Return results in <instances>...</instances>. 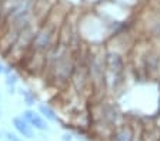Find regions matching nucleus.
<instances>
[{"label":"nucleus","instance_id":"obj_1","mask_svg":"<svg viewBox=\"0 0 160 141\" xmlns=\"http://www.w3.org/2000/svg\"><path fill=\"white\" fill-rule=\"evenodd\" d=\"M23 118L34 128V130H39V131H47V130H49L47 120L42 114H40V113H37V111L26 110L23 113Z\"/></svg>","mask_w":160,"mask_h":141},{"label":"nucleus","instance_id":"obj_2","mask_svg":"<svg viewBox=\"0 0 160 141\" xmlns=\"http://www.w3.org/2000/svg\"><path fill=\"white\" fill-rule=\"evenodd\" d=\"M12 124H13L14 130L17 131V134L23 138H33L34 137V130L33 127L27 123L23 118V115H19V117H14L12 120Z\"/></svg>","mask_w":160,"mask_h":141},{"label":"nucleus","instance_id":"obj_3","mask_svg":"<svg viewBox=\"0 0 160 141\" xmlns=\"http://www.w3.org/2000/svg\"><path fill=\"white\" fill-rule=\"evenodd\" d=\"M39 113L46 118L47 121H53V123H57L59 121V117H57V113L50 107L46 103H40L39 104Z\"/></svg>","mask_w":160,"mask_h":141},{"label":"nucleus","instance_id":"obj_4","mask_svg":"<svg viewBox=\"0 0 160 141\" xmlns=\"http://www.w3.org/2000/svg\"><path fill=\"white\" fill-rule=\"evenodd\" d=\"M4 77H6V86L9 88V93H14V87L17 84V74L14 73V70H12L10 67H4Z\"/></svg>","mask_w":160,"mask_h":141},{"label":"nucleus","instance_id":"obj_5","mask_svg":"<svg viewBox=\"0 0 160 141\" xmlns=\"http://www.w3.org/2000/svg\"><path fill=\"white\" fill-rule=\"evenodd\" d=\"M20 94H22V97H23L24 103H26L27 106H34L37 103V97L34 96L33 91L26 90V88H22V90H20Z\"/></svg>","mask_w":160,"mask_h":141},{"label":"nucleus","instance_id":"obj_6","mask_svg":"<svg viewBox=\"0 0 160 141\" xmlns=\"http://www.w3.org/2000/svg\"><path fill=\"white\" fill-rule=\"evenodd\" d=\"M132 140V133L129 128H122L117 133V141H130Z\"/></svg>","mask_w":160,"mask_h":141},{"label":"nucleus","instance_id":"obj_7","mask_svg":"<svg viewBox=\"0 0 160 141\" xmlns=\"http://www.w3.org/2000/svg\"><path fill=\"white\" fill-rule=\"evenodd\" d=\"M3 135H4V141H23V138L19 134H14L12 131H4Z\"/></svg>","mask_w":160,"mask_h":141},{"label":"nucleus","instance_id":"obj_8","mask_svg":"<svg viewBox=\"0 0 160 141\" xmlns=\"http://www.w3.org/2000/svg\"><path fill=\"white\" fill-rule=\"evenodd\" d=\"M63 141H72V135H70V134H64L63 135Z\"/></svg>","mask_w":160,"mask_h":141},{"label":"nucleus","instance_id":"obj_9","mask_svg":"<svg viewBox=\"0 0 160 141\" xmlns=\"http://www.w3.org/2000/svg\"><path fill=\"white\" fill-rule=\"evenodd\" d=\"M3 73H4V64L0 63V74H3Z\"/></svg>","mask_w":160,"mask_h":141},{"label":"nucleus","instance_id":"obj_10","mask_svg":"<svg viewBox=\"0 0 160 141\" xmlns=\"http://www.w3.org/2000/svg\"><path fill=\"white\" fill-rule=\"evenodd\" d=\"M0 137H2V133H0Z\"/></svg>","mask_w":160,"mask_h":141},{"label":"nucleus","instance_id":"obj_11","mask_svg":"<svg viewBox=\"0 0 160 141\" xmlns=\"http://www.w3.org/2000/svg\"><path fill=\"white\" fill-rule=\"evenodd\" d=\"M0 100H2V96H0Z\"/></svg>","mask_w":160,"mask_h":141}]
</instances>
